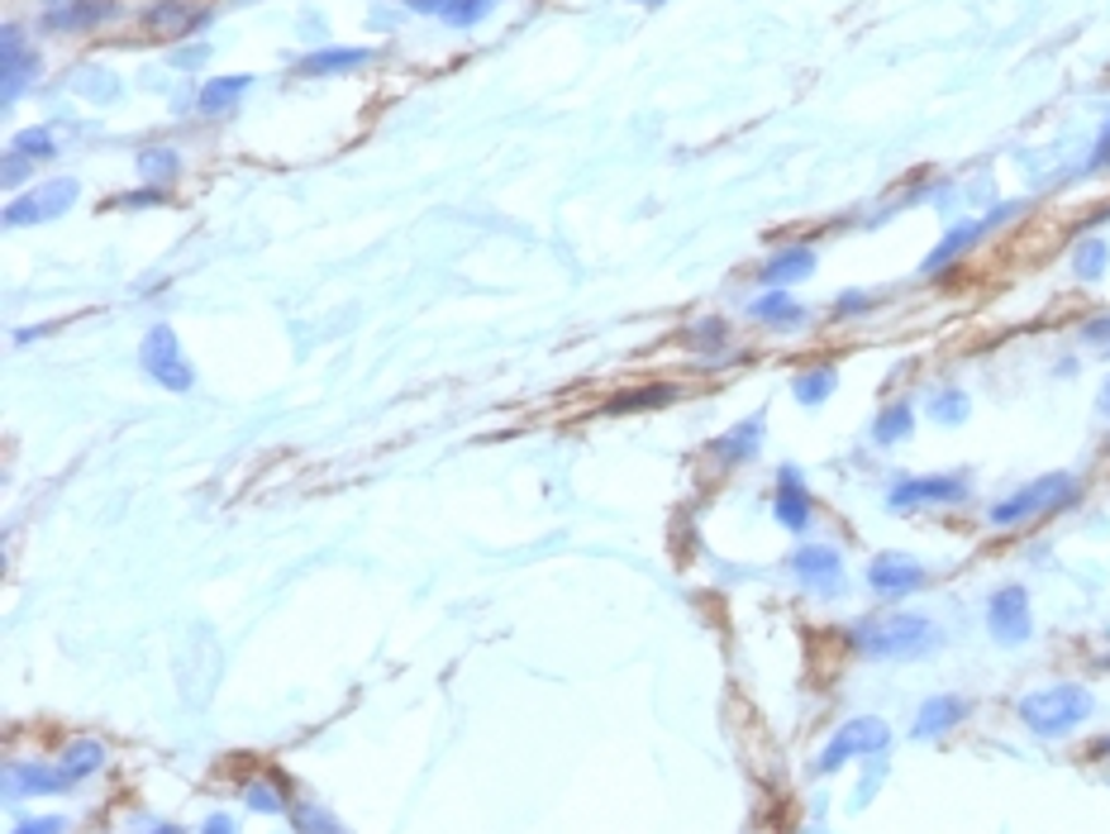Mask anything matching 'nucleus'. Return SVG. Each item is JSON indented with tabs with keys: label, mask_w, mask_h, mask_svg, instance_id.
Wrapping results in <instances>:
<instances>
[{
	"label": "nucleus",
	"mask_w": 1110,
	"mask_h": 834,
	"mask_svg": "<svg viewBox=\"0 0 1110 834\" xmlns=\"http://www.w3.org/2000/svg\"><path fill=\"white\" fill-rule=\"evenodd\" d=\"M53 153H58L53 129H24V134H15V139H10V148H5V181L15 187L20 172H24V163H48Z\"/></svg>",
	"instance_id": "f3484780"
},
{
	"label": "nucleus",
	"mask_w": 1110,
	"mask_h": 834,
	"mask_svg": "<svg viewBox=\"0 0 1110 834\" xmlns=\"http://www.w3.org/2000/svg\"><path fill=\"white\" fill-rule=\"evenodd\" d=\"M291 825H296V834H348L330 811H324V806H310V801L291 806Z\"/></svg>",
	"instance_id": "c756f323"
},
{
	"label": "nucleus",
	"mask_w": 1110,
	"mask_h": 834,
	"mask_svg": "<svg viewBox=\"0 0 1110 834\" xmlns=\"http://www.w3.org/2000/svg\"><path fill=\"white\" fill-rule=\"evenodd\" d=\"M749 315L759 324H773V330H796V324H805V306L796 301L787 286H767L763 296H753Z\"/></svg>",
	"instance_id": "a211bd4d"
},
{
	"label": "nucleus",
	"mask_w": 1110,
	"mask_h": 834,
	"mask_svg": "<svg viewBox=\"0 0 1110 834\" xmlns=\"http://www.w3.org/2000/svg\"><path fill=\"white\" fill-rule=\"evenodd\" d=\"M68 830V820L62 815H34V820H24V825H15L10 834H62Z\"/></svg>",
	"instance_id": "c9c22d12"
},
{
	"label": "nucleus",
	"mask_w": 1110,
	"mask_h": 834,
	"mask_svg": "<svg viewBox=\"0 0 1110 834\" xmlns=\"http://www.w3.org/2000/svg\"><path fill=\"white\" fill-rule=\"evenodd\" d=\"M773 520L787 534H805L815 520V501L811 491H805V477L801 467H781L777 473V497H773Z\"/></svg>",
	"instance_id": "9d476101"
},
{
	"label": "nucleus",
	"mask_w": 1110,
	"mask_h": 834,
	"mask_svg": "<svg viewBox=\"0 0 1110 834\" xmlns=\"http://www.w3.org/2000/svg\"><path fill=\"white\" fill-rule=\"evenodd\" d=\"M0 53H5V86H0V96H5V106L10 100L20 96L24 86H34L38 82V68H44V62H38V53L29 44H24V34H20V24H5V38H0Z\"/></svg>",
	"instance_id": "f8f14e48"
},
{
	"label": "nucleus",
	"mask_w": 1110,
	"mask_h": 834,
	"mask_svg": "<svg viewBox=\"0 0 1110 834\" xmlns=\"http://www.w3.org/2000/svg\"><path fill=\"white\" fill-rule=\"evenodd\" d=\"M76 195H82V187H76L72 177H53V181H44V187H34V191H24V195H15V201L5 205V229H34V225H53V219H62L76 205Z\"/></svg>",
	"instance_id": "423d86ee"
},
{
	"label": "nucleus",
	"mask_w": 1110,
	"mask_h": 834,
	"mask_svg": "<svg viewBox=\"0 0 1110 834\" xmlns=\"http://www.w3.org/2000/svg\"><path fill=\"white\" fill-rule=\"evenodd\" d=\"M834 386H839V372H834V368H805V372L791 377V396L801 401L805 410L825 406V401L834 396Z\"/></svg>",
	"instance_id": "a878e982"
},
{
	"label": "nucleus",
	"mask_w": 1110,
	"mask_h": 834,
	"mask_svg": "<svg viewBox=\"0 0 1110 834\" xmlns=\"http://www.w3.org/2000/svg\"><path fill=\"white\" fill-rule=\"evenodd\" d=\"M115 15V0H68V5H53L44 15V24L48 29H91V24H100V20H110Z\"/></svg>",
	"instance_id": "4be33fe9"
},
{
	"label": "nucleus",
	"mask_w": 1110,
	"mask_h": 834,
	"mask_svg": "<svg viewBox=\"0 0 1110 834\" xmlns=\"http://www.w3.org/2000/svg\"><path fill=\"white\" fill-rule=\"evenodd\" d=\"M924 410H930L934 425H963V420L972 415V396H968L963 386H939Z\"/></svg>",
	"instance_id": "bb28decb"
},
{
	"label": "nucleus",
	"mask_w": 1110,
	"mask_h": 834,
	"mask_svg": "<svg viewBox=\"0 0 1110 834\" xmlns=\"http://www.w3.org/2000/svg\"><path fill=\"white\" fill-rule=\"evenodd\" d=\"M139 172L153 181V187H172V177L181 172V153L177 148H143L139 153Z\"/></svg>",
	"instance_id": "c85d7f7f"
},
{
	"label": "nucleus",
	"mask_w": 1110,
	"mask_h": 834,
	"mask_svg": "<svg viewBox=\"0 0 1110 834\" xmlns=\"http://www.w3.org/2000/svg\"><path fill=\"white\" fill-rule=\"evenodd\" d=\"M1096 749H1101V753H1106V749H1110V739H1101V744H1096Z\"/></svg>",
	"instance_id": "de8ad7c7"
},
{
	"label": "nucleus",
	"mask_w": 1110,
	"mask_h": 834,
	"mask_svg": "<svg viewBox=\"0 0 1110 834\" xmlns=\"http://www.w3.org/2000/svg\"><path fill=\"white\" fill-rule=\"evenodd\" d=\"M362 62H372V48H315L296 62V76H344V72H358Z\"/></svg>",
	"instance_id": "6ab92c4d"
},
{
	"label": "nucleus",
	"mask_w": 1110,
	"mask_h": 834,
	"mask_svg": "<svg viewBox=\"0 0 1110 834\" xmlns=\"http://www.w3.org/2000/svg\"><path fill=\"white\" fill-rule=\"evenodd\" d=\"M458 0H410V10H425V15H449Z\"/></svg>",
	"instance_id": "79ce46f5"
},
{
	"label": "nucleus",
	"mask_w": 1110,
	"mask_h": 834,
	"mask_svg": "<svg viewBox=\"0 0 1110 834\" xmlns=\"http://www.w3.org/2000/svg\"><path fill=\"white\" fill-rule=\"evenodd\" d=\"M243 801H248V811H263V815L291 811V806H286V797H282L277 787H272V782H248V787H243Z\"/></svg>",
	"instance_id": "473e14b6"
},
{
	"label": "nucleus",
	"mask_w": 1110,
	"mask_h": 834,
	"mask_svg": "<svg viewBox=\"0 0 1110 834\" xmlns=\"http://www.w3.org/2000/svg\"><path fill=\"white\" fill-rule=\"evenodd\" d=\"M638 5H663V0H638Z\"/></svg>",
	"instance_id": "49530a36"
},
{
	"label": "nucleus",
	"mask_w": 1110,
	"mask_h": 834,
	"mask_svg": "<svg viewBox=\"0 0 1110 834\" xmlns=\"http://www.w3.org/2000/svg\"><path fill=\"white\" fill-rule=\"evenodd\" d=\"M1082 491V481L1073 473H1043L1035 481H1025L1021 491H1011V497H1001L996 505H987V520L996 529H1011V525H1025V520L1035 515H1049V511H1063V505H1073Z\"/></svg>",
	"instance_id": "7ed1b4c3"
},
{
	"label": "nucleus",
	"mask_w": 1110,
	"mask_h": 834,
	"mask_svg": "<svg viewBox=\"0 0 1110 834\" xmlns=\"http://www.w3.org/2000/svg\"><path fill=\"white\" fill-rule=\"evenodd\" d=\"M248 86H253V76H248V72L211 76V82L201 86V96H195V106H201V115H229V110L243 100V91H248Z\"/></svg>",
	"instance_id": "5701e85b"
},
{
	"label": "nucleus",
	"mask_w": 1110,
	"mask_h": 834,
	"mask_svg": "<svg viewBox=\"0 0 1110 834\" xmlns=\"http://www.w3.org/2000/svg\"><path fill=\"white\" fill-rule=\"evenodd\" d=\"M139 362H143V372L167 391H191L195 386V372H191V362L181 358V338H177L172 324H153V330L143 334Z\"/></svg>",
	"instance_id": "0eeeda50"
},
{
	"label": "nucleus",
	"mask_w": 1110,
	"mask_h": 834,
	"mask_svg": "<svg viewBox=\"0 0 1110 834\" xmlns=\"http://www.w3.org/2000/svg\"><path fill=\"white\" fill-rule=\"evenodd\" d=\"M791 572L820 596H844V558L829 544H801L791 553Z\"/></svg>",
	"instance_id": "1a4fd4ad"
},
{
	"label": "nucleus",
	"mask_w": 1110,
	"mask_h": 834,
	"mask_svg": "<svg viewBox=\"0 0 1110 834\" xmlns=\"http://www.w3.org/2000/svg\"><path fill=\"white\" fill-rule=\"evenodd\" d=\"M968 696H953V692H944V696H930L924 706L916 711V725H910V735L916 739H939V735H948L953 725H963L968 720Z\"/></svg>",
	"instance_id": "2eb2a0df"
},
{
	"label": "nucleus",
	"mask_w": 1110,
	"mask_h": 834,
	"mask_svg": "<svg viewBox=\"0 0 1110 834\" xmlns=\"http://www.w3.org/2000/svg\"><path fill=\"white\" fill-rule=\"evenodd\" d=\"M1110 267V243L1106 239H1082L1077 253H1073V272L1077 282H1101Z\"/></svg>",
	"instance_id": "cd10ccee"
},
{
	"label": "nucleus",
	"mask_w": 1110,
	"mask_h": 834,
	"mask_svg": "<svg viewBox=\"0 0 1110 834\" xmlns=\"http://www.w3.org/2000/svg\"><path fill=\"white\" fill-rule=\"evenodd\" d=\"M205 53H211V48H205V44H195V48H177V53H172V62H177V68H201V62H205Z\"/></svg>",
	"instance_id": "a19ab883"
},
{
	"label": "nucleus",
	"mask_w": 1110,
	"mask_h": 834,
	"mask_svg": "<svg viewBox=\"0 0 1110 834\" xmlns=\"http://www.w3.org/2000/svg\"><path fill=\"white\" fill-rule=\"evenodd\" d=\"M100 767H106V749H100L96 739H76V744H68V753L58 759V773H62V782H68V791L76 787V782L96 777Z\"/></svg>",
	"instance_id": "b1692460"
},
{
	"label": "nucleus",
	"mask_w": 1110,
	"mask_h": 834,
	"mask_svg": "<svg viewBox=\"0 0 1110 834\" xmlns=\"http://www.w3.org/2000/svg\"><path fill=\"white\" fill-rule=\"evenodd\" d=\"M491 10H496V0H458V5H453L443 20H449L453 29H473V24H477V20H487Z\"/></svg>",
	"instance_id": "72a5a7b5"
},
{
	"label": "nucleus",
	"mask_w": 1110,
	"mask_h": 834,
	"mask_svg": "<svg viewBox=\"0 0 1110 834\" xmlns=\"http://www.w3.org/2000/svg\"><path fill=\"white\" fill-rule=\"evenodd\" d=\"M201 834H239V825H234V815H225V811H215V815H205V825H201Z\"/></svg>",
	"instance_id": "ea45409f"
},
{
	"label": "nucleus",
	"mask_w": 1110,
	"mask_h": 834,
	"mask_svg": "<svg viewBox=\"0 0 1110 834\" xmlns=\"http://www.w3.org/2000/svg\"><path fill=\"white\" fill-rule=\"evenodd\" d=\"M1091 167H1110V124L1101 129V139H1096V153H1091Z\"/></svg>",
	"instance_id": "37998d69"
},
{
	"label": "nucleus",
	"mask_w": 1110,
	"mask_h": 834,
	"mask_svg": "<svg viewBox=\"0 0 1110 834\" xmlns=\"http://www.w3.org/2000/svg\"><path fill=\"white\" fill-rule=\"evenodd\" d=\"M968 497H972L968 473H924V477H900L886 491V511L906 515V511H920V505H963Z\"/></svg>",
	"instance_id": "20e7f679"
},
{
	"label": "nucleus",
	"mask_w": 1110,
	"mask_h": 834,
	"mask_svg": "<svg viewBox=\"0 0 1110 834\" xmlns=\"http://www.w3.org/2000/svg\"><path fill=\"white\" fill-rule=\"evenodd\" d=\"M205 20H211L205 10H187L181 0H158L153 10H143V24L163 38H187L191 29H201Z\"/></svg>",
	"instance_id": "412c9836"
},
{
	"label": "nucleus",
	"mask_w": 1110,
	"mask_h": 834,
	"mask_svg": "<svg viewBox=\"0 0 1110 834\" xmlns=\"http://www.w3.org/2000/svg\"><path fill=\"white\" fill-rule=\"evenodd\" d=\"M987 630L1001 648H1021L1035 634V616H1029V592L1021 582L996 586L987 601Z\"/></svg>",
	"instance_id": "6e6552de"
},
{
	"label": "nucleus",
	"mask_w": 1110,
	"mask_h": 834,
	"mask_svg": "<svg viewBox=\"0 0 1110 834\" xmlns=\"http://www.w3.org/2000/svg\"><path fill=\"white\" fill-rule=\"evenodd\" d=\"M872 310V296H863V291H844L839 301H834V315H868Z\"/></svg>",
	"instance_id": "e433bc0d"
},
{
	"label": "nucleus",
	"mask_w": 1110,
	"mask_h": 834,
	"mask_svg": "<svg viewBox=\"0 0 1110 834\" xmlns=\"http://www.w3.org/2000/svg\"><path fill=\"white\" fill-rule=\"evenodd\" d=\"M1082 344H1096V348H1110V315L1082 324Z\"/></svg>",
	"instance_id": "4c0bfd02"
},
{
	"label": "nucleus",
	"mask_w": 1110,
	"mask_h": 834,
	"mask_svg": "<svg viewBox=\"0 0 1110 834\" xmlns=\"http://www.w3.org/2000/svg\"><path fill=\"white\" fill-rule=\"evenodd\" d=\"M1091 711H1096V696L1082 682H1053V687H1039V692L1015 701V715H1021L1025 729L1029 735H1039V739L1073 735Z\"/></svg>",
	"instance_id": "f03ea898"
},
{
	"label": "nucleus",
	"mask_w": 1110,
	"mask_h": 834,
	"mask_svg": "<svg viewBox=\"0 0 1110 834\" xmlns=\"http://www.w3.org/2000/svg\"><path fill=\"white\" fill-rule=\"evenodd\" d=\"M848 644L858 648L863 658H878V663H896V658H924L944 644L939 624L930 616H910V610H896V616H872V620H858L848 630Z\"/></svg>",
	"instance_id": "f257e3e1"
},
{
	"label": "nucleus",
	"mask_w": 1110,
	"mask_h": 834,
	"mask_svg": "<svg viewBox=\"0 0 1110 834\" xmlns=\"http://www.w3.org/2000/svg\"><path fill=\"white\" fill-rule=\"evenodd\" d=\"M148 834H177V830H172V825H153Z\"/></svg>",
	"instance_id": "a18cd8bd"
},
{
	"label": "nucleus",
	"mask_w": 1110,
	"mask_h": 834,
	"mask_svg": "<svg viewBox=\"0 0 1110 834\" xmlns=\"http://www.w3.org/2000/svg\"><path fill=\"white\" fill-rule=\"evenodd\" d=\"M924 577H930V572H924L920 558L896 553V549H886L868 563V586L878 596H906V592H916V586H924Z\"/></svg>",
	"instance_id": "9b49d317"
},
{
	"label": "nucleus",
	"mask_w": 1110,
	"mask_h": 834,
	"mask_svg": "<svg viewBox=\"0 0 1110 834\" xmlns=\"http://www.w3.org/2000/svg\"><path fill=\"white\" fill-rule=\"evenodd\" d=\"M72 86L82 91V96H91V100H115V96H120L115 72H96V68H82V72L72 76Z\"/></svg>",
	"instance_id": "7c9ffc66"
},
{
	"label": "nucleus",
	"mask_w": 1110,
	"mask_h": 834,
	"mask_svg": "<svg viewBox=\"0 0 1110 834\" xmlns=\"http://www.w3.org/2000/svg\"><path fill=\"white\" fill-rule=\"evenodd\" d=\"M763 434H767V425H763V410H759V415H749V420H739L735 429H725V434H720V439H715V444H711L715 463H725V467H739V463L759 458V449H763Z\"/></svg>",
	"instance_id": "4468645a"
},
{
	"label": "nucleus",
	"mask_w": 1110,
	"mask_h": 834,
	"mask_svg": "<svg viewBox=\"0 0 1110 834\" xmlns=\"http://www.w3.org/2000/svg\"><path fill=\"white\" fill-rule=\"evenodd\" d=\"M910 434H916V406H910V401H892V406H882L878 420H872V444H882V449H892Z\"/></svg>",
	"instance_id": "393cba45"
},
{
	"label": "nucleus",
	"mask_w": 1110,
	"mask_h": 834,
	"mask_svg": "<svg viewBox=\"0 0 1110 834\" xmlns=\"http://www.w3.org/2000/svg\"><path fill=\"white\" fill-rule=\"evenodd\" d=\"M882 773H886V767L878 763V767H872V773H868L863 782H858V791H854V806H868V797H872V791H878V782H882Z\"/></svg>",
	"instance_id": "58836bf2"
},
{
	"label": "nucleus",
	"mask_w": 1110,
	"mask_h": 834,
	"mask_svg": "<svg viewBox=\"0 0 1110 834\" xmlns=\"http://www.w3.org/2000/svg\"><path fill=\"white\" fill-rule=\"evenodd\" d=\"M672 401V386H653V391H630V396H616L610 410H648V406H663Z\"/></svg>",
	"instance_id": "f704fd0d"
},
{
	"label": "nucleus",
	"mask_w": 1110,
	"mask_h": 834,
	"mask_svg": "<svg viewBox=\"0 0 1110 834\" xmlns=\"http://www.w3.org/2000/svg\"><path fill=\"white\" fill-rule=\"evenodd\" d=\"M53 791H68L58 767H44V763H10L5 767V797L20 801V797H53Z\"/></svg>",
	"instance_id": "dca6fc26"
},
{
	"label": "nucleus",
	"mask_w": 1110,
	"mask_h": 834,
	"mask_svg": "<svg viewBox=\"0 0 1110 834\" xmlns=\"http://www.w3.org/2000/svg\"><path fill=\"white\" fill-rule=\"evenodd\" d=\"M886 744H892V729H886V720H878V715H858V720H848V725L834 729V739L820 749V759L811 763V773L825 777V773H834V767H844L848 759L882 753Z\"/></svg>",
	"instance_id": "39448f33"
},
{
	"label": "nucleus",
	"mask_w": 1110,
	"mask_h": 834,
	"mask_svg": "<svg viewBox=\"0 0 1110 834\" xmlns=\"http://www.w3.org/2000/svg\"><path fill=\"white\" fill-rule=\"evenodd\" d=\"M725 338H729V330H725V320H701V324H691L687 330V344L696 348V354H720L725 348Z\"/></svg>",
	"instance_id": "2f4dec72"
},
{
	"label": "nucleus",
	"mask_w": 1110,
	"mask_h": 834,
	"mask_svg": "<svg viewBox=\"0 0 1110 834\" xmlns=\"http://www.w3.org/2000/svg\"><path fill=\"white\" fill-rule=\"evenodd\" d=\"M982 234H991V225H987V219H963V225H953V229L944 234V239H939L934 249L924 253L920 272H924V277H944V272H948L953 263H958V258L968 253L972 243L982 239Z\"/></svg>",
	"instance_id": "ddd939ff"
},
{
	"label": "nucleus",
	"mask_w": 1110,
	"mask_h": 834,
	"mask_svg": "<svg viewBox=\"0 0 1110 834\" xmlns=\"http://www.w3.org/2000/svg\"><path fill=\"white\" fill-rule=\"evenodd\" d=\"M1096 410H1101V415H1106V420H1110V372H1106V382H1101V391H1096Z\"/></svg>",
	"instance_id": "c03bdc74"
},
{
	"label": "nucleus",
	"mask_w": 1110,
	"mask_h": 834,
	"mask_svg": "<svg viewBox=\"0 0 1110 834\" xmlns=\"http://www.w3.org/2000/svg\"><path fill=\"white\" fill-rule=\"evenodd\" d=\"M763 286H791V282H805L815 277V249H805V243H791V249L773 253L767 263L759 267Z\"/></svg>",
	"instance_id": "aec40b11"
},
{
	"label": "nucleus",
	"mask_w": 1110,
	"mask_h": 834,
	"mask_svg": "<svg viewBox=\"0 0 1110 834\" xmlns=\"http://www.w3.org/2000/svg\"><path fill=\"white\" fill-rule=\"evenodd\" d=\"M1106 663H1110V658H1106Z\"/></svg>",
	"instance_id": "09e8293b"
}]
</instances>
